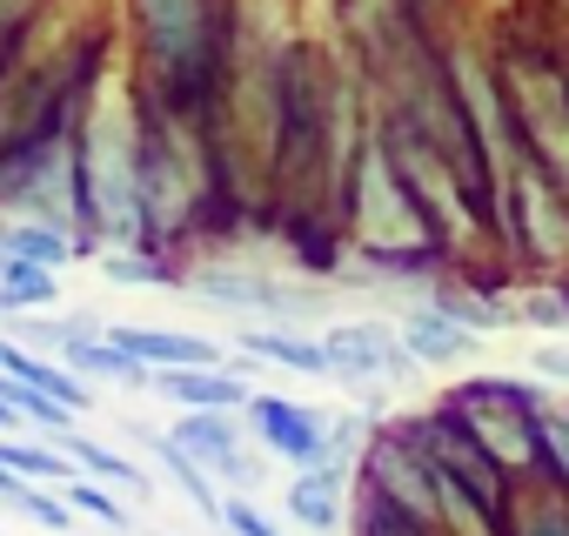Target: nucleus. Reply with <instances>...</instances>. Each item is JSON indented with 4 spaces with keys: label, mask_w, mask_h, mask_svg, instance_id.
<instances>
[{
    "label": "nucleus",
    "mask_w": 569,
    "mask_h": 536,
    "mask_svg": "<svg viewBox=\"0 0 569 536\" xmlns=\"http://www.w3.org/2000/svg\"><path fill=\"white\" fill-rule=\"evenodd\" d=\"M141 88L128 75H108L81 95L74 115V155H81V215L88 248H141Z\"/></svg>",
    "instance_id": "obj_1"
},
{
    "label": "nucleus",
    "mask_w": 569,
    "mask_h": 536,
    "mask_svg": "<svg viewBox=\"0 0 569 536\" xmlns=\"http://www.w3.org/2000/svg\"><path fill=\"white\" fill-rule=\"evenodd\" d=\"M342 221H349V235H356V255L376 261V268H409V261H436V255H442L436 228L422 221L409 181L396 175V161H389V148H382L376 135L362 141V161H356V175H349Z\"/></svg>",
    "instance_id": "obj_2"
},
{
    "label": "nucleus",
    "mask_w": 569,
    "mask_h": 536,
    "mask_svg": "<svg viewBox=\"0 0 569 536\" xmlns=\"http://www.w3.org/2000/svg\"><path fill=\"white\" fill-rule=\"evenodd\" d=\"M134 41H141V75L161 108L194 101V88L214 68V0H128Z\"/></svg>",
    "instance_id": "obj_3"
},
{
    "label": "nucleus",
    "mask_w": 569,
    "mask_h": 536,
    "mask_svg": "<svg viewBox=\"0 0 569 536\" xmlns=\"http://www.w3.org/2000/svg\"><path fill=\"white\" fill-rule=\"evenodd\" d=\"M0 215H8V221H48V228H61L74 248H88L74 121L34 135V141L14 148V155H0Z\"/></svg>",
    "instance_id": "obj_4"
},
{
    "label": "nucleus",
    "mask_w": 569,
    "mask_h": 536,
    "mask_svg": "<svg viewBox=\"0 0 569 536\" xmlns=\"http://www.w3.org/2000/svg\"><path fill=\"white\" fill-rule=\"evenodd\" d=\"M201 188H208V155H201L194 121L181 108L141 101V221H148V241L188 228L201 208Z\"/></svg>",
    "instance_id": "obj_5"
},
{
    "label": "nucleus",
    "mask_w": 569,
    "mask_h": 536,
    "mask_svg": "<svg viewBox=\"0 0 569 536\" xmlns=\"http://www.w3.org/2000/svg\"><path fill=\"white\" fill-rule=\"evenodd\" d=\"M442 409L496 456V469L509 476V483H522V476H549L542 469V429H536V409H542V389H529V383H509V376H462L449 396H442Z\"/></svg>",
    "instance_id": "obj_6"
},
{
    "label": "nucleus",
    "mask_w": 569,
    "mask_h": 536,
    "mask_svg": "<svg viewBox=\"0 0 569 536\" xmlns=\"http://www.w3.org/2000/svg\"><path fill=\"white\" fill-rule=\"evenodd\" d=\"M362 489L376 503H389L396 516H409L416 529L442 536V496H436V469L422 456V443L409 436V423H389L362 443Z\"/></svg>",
    "instance_id": "obj_7"
},
{
    "label": "nucleus",
    "mask_w": 569,
    "mask_h": 536,
    "mask_svg": "<svg viewBox=\"0 0 569 536\" xmlns=\"http://www.w3.org/2000/svg\"><path fill=\"white\" fill-rule=\"evenodd\" d=\"M402 423H409V436L422 443V456H429V469H436L442 483H456V489L476 496L489 516H502V503H509V476L496 469V456H489V449H482V443L442 409V403H436L429 416H402Z\"/></svg>",
    "instance_id": "obj_8"
},
{
    "label": "nucleus",
    "mask_w": 569,
    "mask_h": 536,
    "mask_svg": "<svg viewBox=\"0 0 569 536\" xmlns=\"http://www.w3.org/2000/svg\"><path fill=\"white\" fill-rule=\"evenodd\" d=\"M181 289L221 302V309H261V316H309L322 309V289L309 282H274L268 268H188Z\"/></svg>",
    "instance_id": "obj_9"
},
{
    "label": "nucleus",
    "mask_w": 569,
    "mask_h": 536,
    "mask_svg": "<svg viewBox=\"0 0 569 536\" xmlns=\"http://www.w3.org/2000/svg\"><path fill=\"white\" fill-rule=\"evenodd\" d=\"M248 423H254V436H261L274 456H289L296 469L336 463V423H329L322 409L296 403V396H254V403H248Z\"/></svg>",
    "instance_id": "obj_10"
},
{
    "label": "nucleus",
    "mask_w": 569,
    "mask_h": 536,
    "mask_svg": "<svg viewBox=\"0 0 569 536\" xmlns=\"http://www.w3.org/2000/svg\"><path fill=\"white\" fill-rule=\"evenodd\" d=\"M322 349H329V376L349 389H389L409 376V356L389 322H336L322 336Z\"/></svg>",
    "instance_id": "obj_11"
},
{
    "label": "nucleus",
    "mask_w": 569,
    "mask_h": 536,
    "mask_svg": "<svg viewBox=\"0 0 569 536\" xmlns=\"http://www.w3.org/2000/svg\"><path fill=\"white\" fill-rule=\"evenodd\" d=\"M168 436H174V443L208 469V476H221V483H248V489L261 483V469H254V463H248V449H241L234 416H214V409H208V416H181Z\"/></svg>",
    "instance_id": "obj_12"
},
{
    "label": "nucleus",
    "mask_w": 569,
    "mask_h": 536,
    "mask_svg": "<svg viewBox=\"0 0 569 536\" xmlns=\"http://www.w3.org/2000/svg\"><path fill=\"white\" fill-rule=\"evenodd\" d=\"M396 343H402V356H409V363H429V369H456V363H469V356H476V329H469V322H456V316H449V309H436V302L409 309V316L396 322Z\"/></svg>",
    "instance_id": "obj_13"
},
{
    "label": "nucleus",
    "mask_w": 569,
    "mask_h": 536,
    "mask_svg": "<svg viewBox=\"0 0 569 536\" xmlns=\"http://www.w3.org/2000/svg\"><path fill=\"white\" fill-rule=\"evenodd\" d=\"M108 343L128 349L154 376H168V369H221V349L208 336H188V329H134V322H114Z\"/></svg>",
    "instance_id": "obj_14"
},
{
    "label": "nucleus",
    "mask_w": 569,
    "mask_h": 536,
    "mask_svg": "<svg viewBox=\"0 0 569 536\" xmlns=\"http://www.w3.org/2000/svg\"><path fill=\"white\" fill-rule=\"evenodd\" d=\"M154 389L168 396V403H181L188 416H234V409H248L254 403V389H248V376L241 369H168V376H154Z\"/></svg>",
    "instance_id": "obj_15"
},
{
    "label": "nucleus",
    "mask_w": 569,
    "mask_h": 536,
    "mask_svg": "<svg viewBox=\"0 0 569 536\" xmlns=\"http://www.w3.org/2000/svg\"><path fill=\"white\" fill-rule=\"evenodd\" d=\"M502 536H569V489H562L556 476H522V483H509Z\"/></svg>",
    "instance_id": "obj_16"
},
{
    "label": "nucleus",
    "mask_w": 569,
    "mask_h": 536,
    "mask_svg": "<svg viewBox=\"0 0 569 536\" xmlns=\"http://www.w3.org/2000/svg\"><path fill=\"white\" fill-rule=\"evenodd\" d=\"M289 516L302 523V529H342V516H349V476H342V463H322V469H296V483H289Z\"/></svg>",
    "instance_id": "obj_17"
},
{
    "label": "nucleus",
    "mask_w": 569,
    "mask_h": 536,
    "mask_svg": "<svg viewBox=\"0 0 569 536\" xmlns=\"http://www.w3.org/2000/svg\"><path fill=\"white\" fill-rule=\"evenodd\" d=\"M61 363L88 383V376H101V383H114V389H154V369H141L128 349H114L108 343V329H81L68 349H61Z\"/></svg>",
    "instance_id": "obj_18"
},
{
    "label": "nucleus",
    "mask_w": 569,
    "mask_h": 536,
    "mask_svg": "<svg viewBox=\"0 0 569 536\" xmlns=\"http://www.w3.org/2000/svg\"><path fill=\"white\" fill-rule=\"evenodd\" d=\"M241 356L254 363H274V369H296V376H329V349L302 329H241Z\"/></svg>",
    "instance_id": "obj_19"
},
{
    "label": "nucleus",
    "mask_w": 569,
    "mask_h": 536,
    "mask_svg": "<svg viewBox=\"0 0 569 536\" xmlns=\"http://www.w3.org/2000/svg\"><path fill=\"white\" fill-rule=\"evenodd\" d=\"M148 449H154V456L168 463V476L181 483V496H188V503H194V509H201L208 523H221V503H228V496L214 489V476H208V469H201V463H194V456H188V449L174 443V436H148Z\"/></svg>",
    "instance_id": "obj_20"
},
{
    "label": "nucleus",
    "mask_w": 569,
    "mask_h": 536,
    "mask_svg": "<svg viewBox=\"0 0 569 536\" xmlns=\"http://www.w3.org/2000/svg\"><path fill=\"white\" fill-rule=\"evenodd\" d=\"M0 255L8 261H34V268H61L74 255V241L48 221H0Z\"/></svg>",
    "instance_id": "obj_21"
},
{
    "label": "nucleus",
    "mask_w": 569,
    "mask_h": 536,
    "mask_svg": "<svg viewBox=\"0 0 569 536\" xmlns=\"http://www.w3.org/2000/svg\"><path fill=\"white\" fill-rule=\"evenodd\" d=\"M61 456H68L81 476H101V483H114V489H141V496H148V476H141L128 456H114L108 443H88L81 429H68V436H61Z\"/></svg>",
    "instance_id": "obj_22"
},
{
    "label": "nucleus",
    "mask_w": 569,
    "mask_h": 536,
    "mask_svg": "<svg viewBox=\"0 0 569 536\" xmlns=\"http://www.w3.org/2000/svg\"><path fill=\"white\" fill-rule=\"evenodd\" d=\"M0 469L21 476V483H61V489L81 476L61 449H48V443H21V436H0Z\"/></svg>",
    "instance_id": "obj_23"
},
{
    "label": "nucleus",
    "mask_w": 569,
    "mask_h": 536,
    "mask_svg": "<svg viewBox=\"0 0 569 536\" xmlns=\"http://www.w3.org/2000/svg\"><path fill=\"white\" fill-rule=\"evenodd\" d=\"M101 276L114 282V289H174L181 276L161 261V255H148V248H108L101 255Z\"/></svg>",
    "instance_id": "obj_24"
},
{
    "label": "nucleus",
    "mask_w": 569,
    "mask_h": 536,
    "mask_svg": "<svg viewBox=\"0 0 569 536\" xmlns=\"http://www.w3.org/2000/svg\"><path fill=\"white\" fill-rule=\"evenodd\" d=\"M61 296L54 268H34V261H8V276H0V316H21V309H48Z\"/></svg>",
    "instance_id": "obj_25"
},
{
    "label": "nucleus",
    "mask_w": 569,
    "mask_h": 536,
    "mask_svg": "<svg viewBox=\"0 0 569 536\" xmlns=\"http://www.w3.org/2000/svg\"><path fill=\"white\" fill-rule=\"evenodd\" d=\"M536 429H542V469L569 489V396H542Z\"/></svg>",
    "instance_id": "obj_26"
},
{
    "label": "nucleus",
    "mask_w": 569,
    "mask_h": 536,
    "mask_svg": "<svg viewBox=\"0 0 569 536\" xmlns=\"http://www.w3.org/2000/svg\"><path fill=\"white\" fill-rule=\"evenodd\" d=\"M61 503H68V509H81V516H94V523H108V529H128V509H121L101 483H88V476H74V483L61 489Z\"/></svg>",
    "instance_id": "obj_27"
},
{
    "label": "nucleus",
    "mask_w": 569,
    "mask_h": 536,
    "mask_svg": "<svg viewBox=\"0 0 569 536\" xmlns=\"http://www.w3.org/2000/svg\"><path fill=\"white\" fill-rule=\"evenodd\" d=\"M14 509H21V516H34V523H41V529H54V536L74 523V509H68L61 496H48L41 483H21V489H14Z\"/></svg>",
    "instance_id": "obj_28"
},
{
    "label": "nucleus",
    "mask_w": 569,
    "mask_h": 536,
    "mask_svg": "<svg viewBox=\"0 0 569 536\" xmlns=\"http://www.w3.org/2000/svg\"><path fill=\"white\" fill-rule=\"evenodd\" d=\"M221 529H228V536H281V529L248 503V496H228V503H221Z\"/></svg>",
    "instance_id": "obj_29"
},
{
    "label": "nucleus",
    "mask_w": 569,
    "mask_h": 536,
    "mask_svg": "<svg viewBox=\"0 0 569 536\" xmlns=\"http://www.w3.org/2000/svg\"><path fill=\"white\" fill-rule=\"evenodd\" d=\"M529 369H536L542 383H556V389H569V349H562V343H542V349L529 356Z\"/></svg>",
    "instance_id": "obj_30"
},
{
    "label": "nucleus",
    "mask_w": 569,
    "mask_h": 536,
    "mask_svg": "<svg viewBox=\"0 0 569 536\" xmlns=\"http://www.w3.org/2000/svg\"><path fill=\"white\" fill-rule=\"evenodd\" d=\"M0 429H21V416H14V409H0Z\"/></svg>",
    "instance_id": "obj_31"
},
{
    "label": "nucleus",
    "mask_w": 569,
    "mask_h": 536,
    "mask_svg": "<svg viewBox=\"0 0 569 536\" xmlns=\"http://www.w3.org/2000/svg\"><path fill=\"white\" fill-rule=\"evenodd\" d=\"M0 276H8V255H0Z\"/></svg>",
    "instance_id": "obj_32"
}]
</instances>
